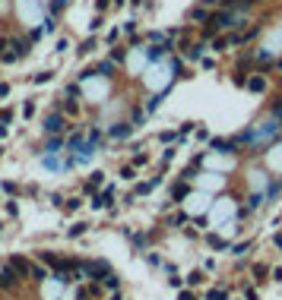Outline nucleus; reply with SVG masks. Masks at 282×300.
<instances>
[{
	"mask_svg": "<svg viewBox=\"0 0 282 300\" xmlns=\"http://www.w3.org/2000/svg\"><path fill=\"white\" fill-rule=\"evenodd\" d=\"M7 266H10V272L16 275V281H22V278H29V275H32V262L26 256H10Z\"/></svg>",
	"mask_w": 282,
	"mask_h": 300,
	"instance_id": "nucleus-1",
	"label": "nucleus"
},
{
	"mask_svg": "<svg viewBox=\"0 0 282 300\" xmlns=\"http://www.w3.org/2000/svg\"><path fill=\"white\" fill-rule=\"evenodd\" d=\"M79 269H83L89 278H105V275H108V266H105V262H79Z\"/></svg>",
	"mask_w": 282,
	"mask_h": 300,
	"instance_id": "nucleus-2",
	"label": "nucleus"
},
{
	"mask_svg": "<svg viewBox=\"0 0 282 300\" xmlns=\"http://www.w3.org/2000/svg\"><path fill=\"white\" fill-rule=\"evenodd\" d=\"M44 130H48V133H61V130H64V117L61 114H51L48 120H44Z\"/></svg>",
	"mask_w": 282,
	"mask_h": 300,
	"instance_id": "nucleus-3",
	"label": "nucleus"
},
{
	"mask_svg": "<svg viewBox=\"0 0 282 300\" xmlns=\"http://www.w3.org/2000/svg\"><path fill=\"white\" fill-rule=\"evenodd\" d=\"M244 86H248L251 92H266V79H263V76H251Z\"/></svg>",
	"mask_w": 282,
	"mask_h": 300,
	"instance_id": "nucleus-4",
	"label": "nucleus"
},
{
	"mask_svg": "<svg viewBox=\"0 0 282 300\" xmlns=\"http://www.w3.org/2000/svg\"><path fill=\"white\" fill-rule=\"evenodd\" d=\"M191 22H209V10L206 7H194L191 10Z\"/></svg>",
	"mask_w": 282,
	"mask_h": 300,
	"instance_id": "nucleus-5",
	"label": "nucleus"
},
{
	"mask_svg": "<svg viewBox=\"0 0 282 300\" xmlns=\"http://www.w3.org/2000/svg\"><path fill=\"white\" fill-rule=\"evenodd\" d=\"M111 196H114V190L108 187V190H105L102 196H96V202H92V206H96V209H105V206H111Z\"/></svg>",
	"mask_w": 282,
	"mask_h": 300,
	"instance_id": "nucleus-6",
	"label": "nucleus"
},
{
	"mask_svg": "<svg viewBox=\"0 0 282 300\" xmlns=\"http://www.w3.org/2000/svg\"><path fill=\"white\" fill-rule=\"evenodd\" d=\"M92 47H96V38H86L83 44H79V51H76V54H79V57H86V54L92 51Z\"/></svg>",
	"mask_w": 282,
	"mask_h": 300,
	"instance_id": "nucleus-7",
	"label": "nucleus"
},
{
	"mask_svg": "<svg viewBox=\"0 0 282 300\" xmlns=\"http://www.w3.org/2000/svg\"><path fill=\"white\" fill-rule=\"evenodd\" d=\"M111 136H130V124H117L111 130Z\"/></svg>",
	"mask_w": 282,
	"mask_h": 300,
	"instance_id": "nucleus-8",
	"label": "nucleus"
},
{
	"mask_svg": "<svg viewBox=\"0 0 282 300\" xmlns=\"http://www.w3.org/2000/svg\"><path fill=\"white\" fill-rule=\"evenodd\" d=\"M165 51H168V47H149L146 57H149V60H162V54H165Z\"/></svg>",
	"mask_w": 282,
	"mask_h": 300,
	"instance_id": "nucleus-9",
	"label": "nucleus"
},
{
	"mask_svg": "<svg viewBox=\"0 0 282 300\" xmlns=\"http://www.w3.org/2000/svg\"><path fill=\"white\" fill-rule=\"evenodd\" d=\"M92 294H96V287H79V291H76V300H92Z\"/></svg>",
	"mask_w": 282,
	"mask_h": 300,
	"instance_id": "nucleus-10",
	"label": "nucleus"
},
{
	"mask_svg": "<svg viewBox=\"0 0 282 300\" xmlns=\"http://www.w3.org/2000/svg\"><path fill=\"white\" fill-rule=\"evenodd\" d=\"M200 54H203V41H200V44H191V51H187V57H191V60H197Z\"/></svg>",
	"mask_w": 282,
	"mask_h": 300,
	"instance_id": "nucleus-11",
	"label": "nucleus"
},
{
	"mask_svg": "<svg viewBox=\"0 0 282 300\" xmlns=\"http://www.w3.org/2000/svg\"><path fill=\"white\" fill-rule=\"evenodd\" d=\"M41 262H44V266H51V269H57V262H61V259L51 256V253H41Z\"/></svg>",
	"mask_w": 282,
	"mask_h": 300,
	"instance_id": "nucleus-12",
	"label": "nucleus"
},
{
	"mask_svg": "<svg viewBox=\"0 0 282 300\" xmlns=\"http://www.w3.org/2000/svg\"><path fill=\"white\" fill-rule=\"evenodd\" d=\"M206 300H228V294H225V291H219V287H216V291H209V294H206Z\"/></svg>",
	"mask_w": 282,
	"mask_h": 300,
	"instance_id": "nucleus-13",
	"label": "nucleus"
},
{
	"mask_svg": "<svg viewBox=\"0 0 282 300\" xmlns=\"http://www.w3.org/2000/svg\"><path fill=\"white\" fill-rule=\"evenodd\" d=\"M99 70H102L105 76H111L114 73V64H111V60H105V64H99Z\"/></svg>",
	"mask_w": 282,
	"mask_h": 300,
	"instance_id": "nucleus-14",
	"label": "nucleus"
},
{
	"mask_svg": "<svg viewBox=\"0 0 282 300\" xmlns=\"http://www.w3.org/2000/svg\"><path fill=\"white\" fill-rule=\"evenodd\" d=\"M29 278H35V281H41V278H44V269H41V266H32V275H29Z\"/></svg>",
	"mask_w": 282,
	"mask_h": 300,
	"instance_id": "nucleus-15",
	"label": "nucleus"
},
{
	"mask_svg": "<svg viewBox=\"0 0 282 300\" xmlns=\"http://www.w3.org/2000/svg\"><path fill=\"white\" fill-rule=\"evenodd\" d=\"M159 101H162V95H156V98H149V101H146V111L152 114V111H156V107H159Z\"/></svg>",
	"mask_w": 282,
	"mask_h": 300,
	"instance_id": "nucleus-16",
	"label": "nucleus"
},
{
	"mask_svg": "<svg viewBox=\"0 0 282 300\" xmlns=\"http://www.w3.org/2000/svg\"><path fill=\"white\" fill-rule=\"evenodd\" d=\"M67 98H79V86L70 82V86H67Z\"/></svg>",
	"mask_w": 282,
	"mask_h": 300,
	"instance_id": "nucleus-17",
	"label": "nucleus"
},
{
	"mask_svg": "<svg viewBox=\"0 0 282 300\" xmlns=\"http://www.w3.org/2000/svg\"><path fill=\"white\" fill-rule=\"evenodd\" d=\"M200 281H203V275H200V272H191V275H187V284H200Z\"/></svg>",
	"mask_w": 282,
	"mask_h": 300,
	"instance_id": "nucleus-18",
	"label": "nucleus"
},
{
	"mask_svg": "<svg viewBox=\"0 0 282 300\" xmlns=\"http://www.w3.org/2000/svg\"><path fill=\"white\" fill-rule=\"evenodd\" d=\"M54 73H38V76H35V86H44V82H48Z\"/></svg>",
	"mask_w": 282,
	"mask_h": 300,
	"instance_id": "nucleus-19",
	"label": "nucleus"
},
{
	"mask_svg": "<svg viewBox=\"0 0 282 300\" xmlns=\"http://www.w3.org/2000/svg\"><path fill=\"white\" fill-rule=\"evenodd\" d=\"M121 177H124V180H133V164H127V167H121Z\"/></svg>",
	"mask_w": 282,
	"mask_h": 300,
	"instance_id": "nucleus-20",
	"label": "nucleus"
},
{
	"mask_svg": "<svg viewBox=\"0 0 282 300\" xmlns=\"http://www.w3.org/2000/svg\"><path fill=\"white\" fill-rule=\"evenodd\" d=\"M99 184H102V171H99V174H92V180H89V187H86V190H96Z\"/></svg>",
	"mask_w": 282,
	"mask_h": 300,
	"instance_id": "nucleus-21",
	"label": "nucleus"
},
{
	"mask_svg": "<svg viewBox=\"0 0 282 300\" xmlns=\"http://www.w3.org/2000/svg\"><path fill=\"white\" fill-rule=\"evenodd\" d=\"M64 7H67V0H54V4H51V13H61Z\"/></svg>",
	"mask_w": 282,
	"mask_h": 300,
	"instance_id": "nucleus-22",
	"label": "nucleus"
},
{
	"mask_svg": "<svg viewBox=\"0 0 282 300\" xmlns=\"http://www.w3.org/2000/svg\"><path fill=\"white\" fill-rule=\"evenodd\" d=\"M86 227H89V224H73V227H70V234H73V237H79V234L86 231Z\"/></svg>",
	"mask_w": 282,
	"mask_h": 300,
	"instance_id": "nucleus-23",
	"label": "nucleus"
},
{
	"mask_svg": "<svg viewBox=\"0 0 282 300\" xmlns=\"http://www.w3.org/2000/svg\"><path fill=\"white\" fill-rule=\"evenodd\" d=\"M22 114H26V117H32V114H35V104H32V101H26V107H22Z\"/></svg>",
	"mask_w": 282,
	"mask_h": 300,
	"instance_id": "nucleus-24",
	"label": "nucleus"
},
{
	"mask_svg": "<svg viewBox=\"0 0 282 300\" xmlns=\"http://www.w3.org/2000/svg\"><path fill=\"white\" fill-rule=\"evenodd\" d=\"M7 95H10V86H7V82H0V98H7Z\"/></svg>",
	"mask_w": 282,
	"mask_h": 300,
	"instance_id": "nucleus-25",
	"label": "nucleus"
},
{
	"mask_svg": "<svg viewBox=\"0 0 282 300\" xmlns=\"http://www.w3.org/2000/svg\"><path fill=\"white\" fill-rule=\"evenodd\" d=\"M7 133V124H4V120H0V136H4Z\"/></svg>",
	"mask_w": 282,
	"mask_h": 300,
	"instance_id": "nucleus-26",
	"label": "nucleus"
},
{
	"mask_svg": "<svg viewBox=\"0 0 282 300\" xmlns=\"http://www.w3.org/2000/svg\"><path fill=\"white\" fill-rule=\"evenodd\" d=\"M0 158H4V146H0Z\"/></svg>",
	"mask_w": 282,
	"mask_h": 300,
	"instance_id": "nucleus-27",
	"label": "nucleus"
},
{
	"mask_svg": "<svg viewBox=\"0 0 282 300\" xmlns=\"http://www.w3.org/2000/svg\"><path fill=\"white\" fill-rule=\"evenodd\" d=\"M111 300H124V297H111Z\"/></svg>",
	"mask_w": 282,
	"mask_h": 300,
	"instance_id": "nucleus-28",
	"label": "nucleus"
}]
</instances>
